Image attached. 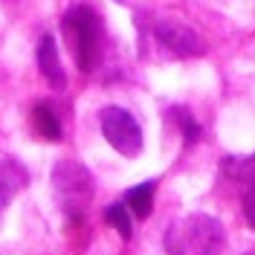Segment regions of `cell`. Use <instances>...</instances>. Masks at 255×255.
Here are the masks:
<instances>
[{
	"label": "cell",
	"instance_id": "2",
	"mask_svg": "<svg viewBox=\"0 0 255 255\" xmlns=\"http://www.w3.org/2000/svg\"><path fill=\"white\" fill-rule=\"evenodd\" d=\"M52 189H55V200L64 209V215H70L73 221H81L84 209L93 200V177L90 171L73 162V159H61L52 171Z\"/></svg>",
	"mask_w": 255,
	"mask_h": 255
},
{
	"label": "cell",
	"instance_id": "7",
	"mask_svg": "<svg viewBox=\"0 0 255 255\" xmlns=\"http://www.w3.org/2000/svg\"><path fill=\"white\" fill-rule=\"evenodd\" d=\"M29 183L26 168L15 162V159H0V209H6L15 200L17 191H23V186Z\"/></svg>",
	"mask_w": 255,
	"mask_h": 255
},
{
	"label": "cell",
	"instance_id": "10",
	"mask_svg": "<svg viewBox=\"0 0 255 255\" xmlns=\"http://www.w3.org/2000/svg\"><path fill=\"white\" fill-rule=\"evenodd\" d=\"M32 122H35V130H38L44 139H52V142L61 139V122L55 119V113L49 111L47 105H35V111H32Z\"/></svg>",
	"mask_w": 255,
	"mask_h": 255
},
{
	"label": "cell",
	"instance_id": "9",
	"mask_svg": "<svg viewBox=\"0 0 255 255\" xmlns=\"http://www.w3.org/2000/svg\"><path fill=\"white\" fill-rule=\"evenodd\" d=\"M221 168L226 177L244 183L247 189H255V154H247V157H223Z\"/></svg>",
	"mask_w": 255,
	"mask_h": 255
},
{
	"label": "cell",
	"instance_id": "1",
	"mask_svg": "<svg viewBox=\"0 0 255 255\" xmlns=\"http://www.w3.org/2000/svg\"><path fill=\"white\" fill-rule=\"evenodd\" d=\"M168 255H221L223 226L209 215H191L186 221H174L165 232Z\"/></svg>",
	"mask_w": 255,
	"mask_h": 255
},
{
	"label": "cell",
	"instance_id": "14",
	"mask_svg": "<svg viewBox=\"0 0 255 255\" xmlns=\"http://www.w3.org/2000/svg\"><path fill=\"white\" fill-rule=\"evenodd\" d=\"M247 255H255V253H247Z\"/></svg>",
	"mask_w": 255,
	"mask_h": 255
},
{
	"label": "cell",
	"instance_id": "4",
	"mask_svg": "<svg viewBox=\"0 0 255 255\" xmlns=\"http://www.w3.org/2000/svg\"><path fill=\"white\" fill-rule=\"evenodd\" d=\"M99 119H102V133H105V139L122 154V157H139L142 154V128L139 122L125 111V108H105V111L99 113Z\"/></svg>",
	"mask_w": 255,
	"mask_h": 255
},
{
	"label": "cell",
	"instance_id": "6",
	"mask_svg": "<svg viewBox=\"0 0 255 255\" xmlns=\"http://www.w3.org/2000/svg\"><path fill=\"white\" fill-rule=\"evenodd\" d=\"M38 70H41V76L47 79V84L52 90H64L67 87V73H64V67H61L58 47H55L52 35H44L38 41Z\"/></svg>",
	"mask_w": 255,
	"mask_h": 255
},
{
	"label": "cell",
	"instance_id": "3",
	"mask_svg": "<svg viewBox=\"0 0 255 255\" xmlns=\"http://www.w3.org/2000/svg\"><path fill=\"white\" fill-rule=\"evenodd\" d=\"M64 32L73 38L79 70L90 73L102 61V20L87 6H73L64 15Z\"/></svg>",
	"mask_w": 255,
	"mask_h": 255
},
{
	"label": "cell",
	"instance_id": "12",
	"mask_svg": "<svg viewBox=\"0 0 255 255\" xmlns=\"http://www.w3.org/2000/svg\"><path fill=\"white\" fill-rule=\"evenodd\" d=\"M171 113L177 116V125H180V130H183V142L194 145L197 139H200V133H203V128L197 125V119H194L186 108H171Z\"/></svg>",
	"mask_w": 255,
	"mask_h": 255
},
{
	"label": "cell",
	"instance_id": "13",
	"mask_svg": "<svg viewBox=\"0 0 255 255\" xmlns=\"http://www.w3.org/2000/svg\"><path fill=\"white\" fill-rule=\"evenodd\" d=\"M244 218L255 229V189H247V194H244Z\"/></svg>",
	"mask_w": 255,
	"mask_h": 255
},
{
	"label": "cell",
	"instance_id": "11",
	"mask_svg": "<svg viewBox=\"0 0 255 255\" xmlns=\"http://www.w3.org/2000/svg\"><path fill=\"white\" fill-rule=\"evenodd\" d=\"M105 221L122 235V241L133 238V223H130V212H128L125 203H111V206L105 209Z\"/></svg>",
	"mask_w": 255,
	"mask_h": 255
},
{
	"label": "cell",
	"instance_id": "8",
	"mask_svg": "<svg viewBox=\"0 0 255 255\" xmlns=\"http://www.w3.org/2000/svg\"><path fill=\"white\" fill-rule=\"evenodd\" d=\"M154 191H157V180H145V183H136V186L128 189L125 206L130 212V218L136 215L139 221H145L154 212Z\"/></svg>",
	"mask_w": 255,
	"mask_h": 255
},
{
	"label": "cell",
	"instance_id": "5",
	"mask_svg": "<svg viewBox=\"0 0 255 255\" xmlns=\"http://www.w3.org/2000/svg\"><path fill=\"white\" fill-rule=\"evenodd\" d=\"M154 38L162 49H168L177 58H191V55H200V38L186 26V23H174V20H159L154 26Z\"/></svg>",
	"mask_w": 255,
	"mask_h": 255
}]
</instances>
